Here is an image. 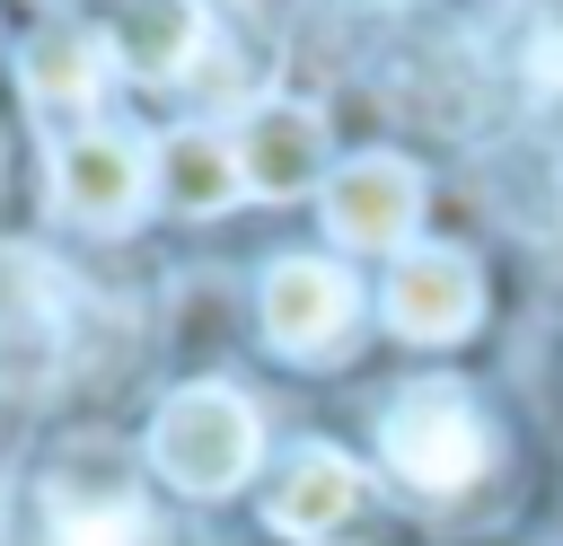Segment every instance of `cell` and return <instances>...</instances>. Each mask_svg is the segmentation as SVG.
<instances>
[{
    "mask_svg": "<svg viewBox=\"0 0 563 546\" xmlns=\"http://www.w3.org/2000/svg\"><path fill=\"white\" fill-rule=\"evenodd\" d=\"M229 150H238V176H246V194H273V203H290V194L325 185V114H317L308 97H255V106L238 114Z\"/></svg>",
    "mask_w": 563,
    "mask_h": 546,
    "instance_id": "5b68a950",
    "label": "cell"
},
{
    "mask_svg": "<svg viewBox=\"0 0 563 546\" xmlns=\"http://www.w3.org/2000/svg\"><path fill=\"white\" fill-rule=\"evenodd\" d=\"M106 35L97 26H79V18H44L26 44H18V79H26V97L35 106H88L97 88H106Z\"/></svg>",
    "mask_w": 563,
    "mask_h": 546,
    "instance_id": "30bf717a",
    "label": "cell"
},
{
    "mask_svg": "<svg viewBox=\"0 0 563 546\" xmlns=\"http://www.w3.org/2000/svg\"><path fill=\"white\" fill-rule=\"evenodd\" d=\"M475 317H484L475 255H457V247H405L396 255V273H387V326L405 343H457Z\"/></svg>",
    "mask_w": 563,
    "mask_h": 546,
    "instance_id": "8992f818",
    "label": "cell"
},
{
    "mask_svg": "<svg viewBox=\"0 0 563 546\" xmlns=\"http://www.w3.org/2000/svg\"><path fill=\"white\" fill-rule=\"evenodd\" d=\"M150 150L114 123H88L53 150V211L79 220V229H132L141 203H150Z\"/></svg>",
    "mask_w": 563,
    "mask_h": 546,
    "instance_id": "3957f363",
    "label": "cell"
},
{
    "mask_svg": "<svg viewBox=\"0 0 563 546\" xmlns=\"http://www.w3.org/2000/svg\"><path fill=\"white\" fill-rule=\"evenodd\" d=\"M361 502H369V484H361V467H352L343 449H299V458L282 467V484H273L264 520H273L282 537L325 546L334 528H352V511H361Z\"/></svg>",
    "mask_w": 563,
    "mask_h": 546,
    "instance_id": "ba28073f",
    "label": "cell"
},
{
    "mask_svg": "<svg viewBox=\"0 0 563 546\" xmlns=\"http://www.w3.org/2000/svg\"><path fill=\"white\" fill-rule=\"evenodd\" d=\"M264 449V423L238 387L202 379V387H176L150 423V467L176 484V493H238L246 467Z\"/></svg>",
    "mask_w": 563,
    "mask_h": 546,
    "instance_id": "6da1fadb",
    "label": "cell"
},
{
    "mask_svg": "<svg viewBox=\"0 0 563 546\" xmlns=\"http://www.w3.org/2000/svg\"><path fill=\"white\" fill-rule=\"evenodd\" d=\"M352 317H361V291H352L343 264H325V255H282V264L264 273V335H273V352L325 361V352L352 335Z\"/></svg>",
    "mask_w": 563,
    "mask_h": 546,
    "instance_id": "277c9868",
    "label": "cell"
},
{
    "mask_svg": "<svg viewBox=\"0 0 563 546\" xmlns=\"http://www.w3.org/2000/svg\"><path fill=\"white\" fill-rule=\"evenodd\" d=\"M194 53H202V9L194 0H123L114 26H106V62L123 79H150V88L185 79Z\"/></svg>",
    "mask_w": 563,
    "mask_h": 546,
    "instance_id": "9c48e42d",
    "label": "cell"
},
{
    "mask_svg": "<svg viewBox=\"0 0 563 546\" xmlns=\"http://www.w3.org/2000/svg\"><path fill=\"white\" fill-rule=\"evenodd\" d=\"M53 546H141V511L123 493H53Z\"/></svg>",
    "mask_w": 563,
    "mask_h": 546,
    "instance_id": "7c38bea8",
    "label": "cell"
},
{
    "mask_svg": "<svg viewBox=\"0 0 563 546\" xmlns=\"http://www.w3.org/2000/svg\"><path fill=\"white\" fill-rule=\"evenodd\" d=\"M158 194H167L176 211H229V203L246 194L229 132H202V123L167 132V141H158Z\"/></svg>",
    "mask_w": 563,
    "mask_h": 546,
    "instance_id": "8fae6325",
    "label": "cell"
},
{
    "mask_svg": "<svg viewBox=\"0 0 563 546\" xmlns=\"http://www.w3.org/2000/svg\"><path fill=\"white\" fill-rule=\"evenodd\" d=\"M528 79H537V88H563V0H554L545 26L528 35Z\"/></svg>",
    "mask_w": 563,
    "mask_h": 546,
    "instance_id": "4fadbf2b",
    "label": "cell"
},
{
    "mask_svg": "<svg viewBox=\"0 0 563 546\" xmlns=\"http://www.w3.org/2000/svg\"><path fill=\"white\" fill-rule=\"evenodd\" d=\"M378 449H387V467H396L413 493H466V484L484 476V458H493V432H484V414H475L466 387L422 379V387H405V396L387 405Z\"/></svg>",
    "mask_w": 563,
    "mask_h": 546,
    "instance_id": "7a4b0ae2",
    "label": "cell"
},
{
    "mask_svg": "<svg viewBox=\"0 0 563 546\" xmlns=\"http://www.w3.org/2000/svg\"><path fill=\"white\" fill-rule=\"evenodd\" d=\"M413 220H422V176H413V159L369 150V159H352V167L325 176V229H334L343 247H405Z\"/></svg>",
    "mask_w": 563,
    "mask_h": 546,
    "instance_id": "52a82bcc",
    "label": "cell"
}]
</instances>
